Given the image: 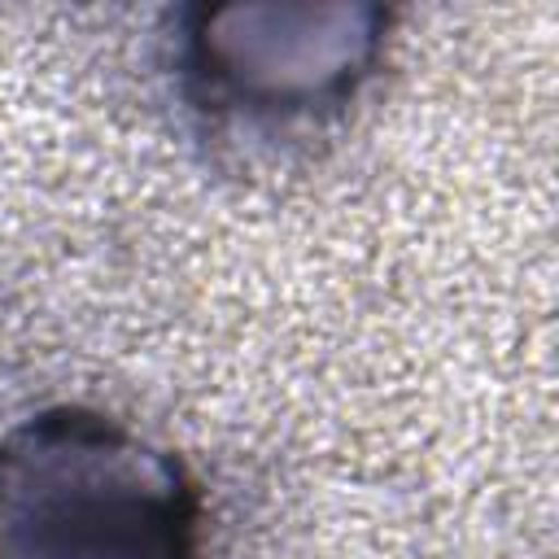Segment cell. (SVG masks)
I'll use <instances>...</instances> for the list:
<instances>
[{
    "label": "cell",
    "instance_id": "obj_1",
    "mask_svg": "<svg viewBox=\"0 0 559 559\" xmlns=\"http://www.w3.org/2000/svg\"><path fill=\"white\" fill-rule=\"evenodd\" d=\"M179 467L100 415L57 411L0 445V559H192Z\"/></svg>",
    "mask_w": 559,
    "mask_h": 559
},
{
    "label": "cell",
    "instance_id": "obj_2",
    "mask_svg": "<svg viewBox=\"0 0 559 559\" xmlns=\"http://www.w3.org/2000/svg\"><path fill=\"white\" fill-rule=\"evenodd\" d=\"M266 13L275 26H262L258 9H210L197 31L205 74L262 109H301L306 100L341 96L376 48V9H301L297 31H288L293 9Z\"/></svg>",
    "mask_w": 559,
    "mask_h": 559
}]
</instances>
